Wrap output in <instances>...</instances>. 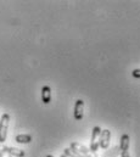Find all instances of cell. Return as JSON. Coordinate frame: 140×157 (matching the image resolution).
Segmentation results:
<instances>
[{"label":"cell","mask_w":140,"mask_h":157,"mask_svg":"<svg viewBox=\"0 0 140 157\" xmlns=\"http://www.w3.org/2000/svg\"><path fill=\"white\" fill-rule=\"evenodd\" d=\"M64 155L67 157H98L96 156V154L90 155V156H83V155H80V154H78V152H76V151H73V150L70 149V147L65 149V154H64Z\"/></svg>","instance_id":"cell-10"},{"label":"cell","mask_w":140,"mask_h":157,"mask_svg":"<svg viewBox=\"0 0 140 157\" xmlns=\"http://www.w3.org/2000/svg\"><path fill=\"white\" fill-rule=\"evenodd\" d=\"M129 143H130V138L128 134H123L121 138V143H119V149L122 151H128L129 149Z\"/></svg>","instance_id":"cell-8"},{"label":"cell","mask_w":140,"mask_h":157,"mask_svg":"<svg viewBox=\"0 0 140 157\" xmlns=\"http://www.w3.org/2000/svg\"><path fill=\"white\" fill-rule=\"evenodd\" d=\"M83 111H84V101L82 99H78L76 101V105H74V119L76 121H80L83 118Z\"/></svg>","instance_id":"cell-4"},{"label":"cell","mask_w":140,"mask_h":157,"mask_svg":"<svg viewBox=\"0 0 140 157\" xmlns=\"http://www.w3.org/2000/svg\"><path fill=\"white\" fill-rule=\"evenodd\" d=\"M73 151L83 155V156H90V149H88L87 146H84L83 144H79V143H71V147Z\"/></svg>","instance_id":"cell-3"},{"label":"cell","mask_w":140,"mask_h":157,"mask_svg":"<svg viewBox=\"0 0 140 157\" xmlns=\"http://www.w3.org/2000/svg\"><path fill=\"white\" fill-rule=\"evenodd\" d=\"M110 140H111V132L108 129H103L101 134H100V143L99 146H101L103 149H107L110 145Z\"/></svg>","instance_id":"cell-5"},{"label":"cell","mask_w":140,"mask_h":157,"mask_svg":"<svg viewBox=\"0 0 140 157\" xmlns=\"http://www.w3.org/2000/svg\"><path fill=\"white\" fill-rule=\"evenodd\" d=\"M133 76H134L135 78H140V70H138V68L134 70V71H133Z\"/></svg>","instance_id":"cell-11"},{"label":"cell","mask_w":140,"mask_h":157,"mask_svg":"<svg viewBox=\"0 0 140 157\" xmlns=\"http://www.w3.org/2000/svg\"><path fill=\"white\" fill-rule=\"evenodd\" d=\"M46 157H54V156H52V155H48Z\"/></svg>","instance_id":"cell-13"},{"label":"cell","mask_w":140,"mask_h":157,"mask_svg":"<svg viewBox=\"0 0 140 157\" xmlns=\"http://www.w3.org/2000/svg\"><path fill=\"white\" fill-rule=\"evenodd\" d=\"M121 157H130L129 151H122V152H121Z\"/></svg>","instance_id":"cell-12"},{"label":"cell","mask_w":140,"mask_h":157,"mask_svg":"<svg viewBox=\"0 0 140 157\" xmlns=\"http://www.w3.org/2000/svg\"><path fill=\"white\" fill-rule=\"evenodd\" d=\"M15 140L18 144H29L32 141V135L31 134H20L15 138Z\"/></svg>","instance_id":"cell-9"},{"label":"cell","mask_w":140,"mask_h":157,"mask_svg":"<svg viewBox=\"0 0 140 157\" xmlns=\"http://www.w3.org/2000/svg\"><path fill=\"white\" fill-rule=\"evenodd\" d=\"M61 157H67V156H65V155H61Z\"/></svg>","instance_id":"cell-14"},{"label":"cell","mask_w":140,"mask_h":157,"mask_svg":"<svg viewBox=\"0 0 140 157\" xmlns=\"http://www.w3.org/2000/svg\"><path fill=\"white\" fill-rule=\"evenodd\" d=\"M101 128L99 125L93 128L91 132V140H90V151L93 154H95L99 149V143H100V134H101Z\"/></svg>","instance_id":"cell-1"},{"label":"cell","mask_w":140,"mask_h":157,"mask_svg":"<svg viewBox=\"0 0 140 157\" xmlns=\"http://www.w3.org/2000/svg\"><path fill=\"white\" fill-rule=\"evenodd\" d=\"M41 101L44 104H49L51 101V88L49 85L41 88Z\"/></svg>","instance_id":"cell-7"},{"label":"cell","mask_w":140,"mask_h":157,"mask_svg":"<svg viewBox=\"0 0 140 157\" xmlns=\"http://www.w3.org/2000/svg\"><path fill=\"white\" fill-rule=\"evenodd\" d=\"M10 123V115L4 113L2 117L0 118V143H4L7 136V129Z\"/></svg>","instance_id":"cell-2"},{"label":"cell","mask_w":140,"mask_h":157,"mask_svg":"<svg viewBox=\"0 0 140 157\" xmlns=\"http://www.w3.org/2000/svg\"><path fill=\"white\" fill-rule=\"evenodd\" d=\"M0 151H1L2 154H7V155H12V156H16V157L25 156V151H23V150H20V149H16V147L2 146V147L0 149Z\"/></svg>","instance_id":"cell-6"}]
</instances>
